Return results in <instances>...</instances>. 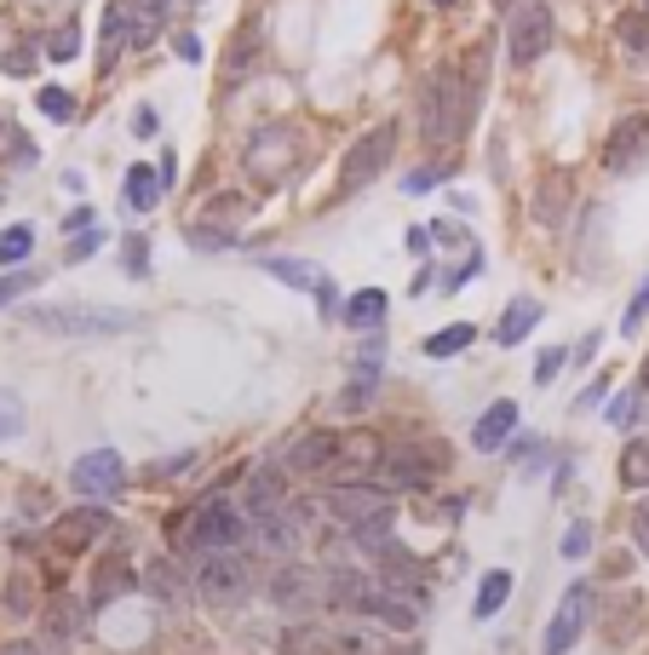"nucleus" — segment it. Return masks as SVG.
I'll list each match as a JSON object with an SVG mask.
<instances>
[{"instance_id": "obj_18", "label": "nucleus", "mask_w": 649, "mask_h": 655, "mask_svg": "<svg viewBox=\"0 0 649 655\" xmlns=\"http://www.w3.org/2000/svg\"><path fill=\"white\" fill-rule=\"evenodd\" d=\"M333 455H339V431H299V437L288 443L282 466H288L293 477H322V472L333 466Z\"/></svg>"}, {"instance_id": "obj_55", "label": "nucleus", "mask_w": 649, "mask_h": 655, "mask_svg": "<svg viewBox=\"0 0 649 655\" xmlns=\"http://www.w3.org/2000/svg\"><path fill=\"white\" fill-rule=\"evenodd\" d=\"M132 132H139V138L156 132V110H150V103H139V110H132Z\"/></svg>"}, {"instance_id": "obj_6", "label": "nucleus", "mask_w": 649, "mask_h": 655, "mask_svg": "<svg viewBox=\"0 0 649 655\" xmlns=\"http://www.w3.org/2000/svg\"><path fill=\"white\" fill-rule=\"evenodd\" d=\"M264 598L277 604V609H288V615H299V621H311V615L328 604V569L288 558V564L270 569V580H264Z\"/></svg>"}, {"instance_id": "obj_20", "label": "nucleus", "mask_w": 649, "mask_h": 655, "mask_svg": "<svg viewBox=\"0 0 649 655\" xmlns=\"http://www.w3.org/2000/svg\"><path fill=\"white\" fill-rule=\"evenodd\" d=\"M167 12H173V0H127V47L132 52L156 47V34L167 29Z\"/></svg>"}, {"instance_id": "obj_28", "label": "nucleus", "mask_w": 649, "mask_h": 655, "mask_svg": "<svg viewBox=\"0 0 649 655\" xmlns=\"http://www.w3.org/2000/svg\"><path fill=\"white\" fill-rule=\"evenodd\" d=\"M144 586H150V598H161V604H184V598H190L184 569H179L173 558H156V564L144 569Z\"/></svg>"}, {"instance_id": "obj_59", "label": "nucleus", "mask_w": 649, "mask_h": 655, "mask_svg": "<svg viewBox=\"0 0 649 655\" xmlns=\"http://www.w3.org/2000/svg\"><path fill=\"white\" fill-rule=\"evenodd\" d=\"M0 655H41V644H29V638H18V644H7Z\"/></svg>"}, {"instance_id": "obj_14", "label": "nucleus", "mask_w": 649, "mask_h": 655, "mask_svg": "<svg viewBox=\"0 0 649 655\" xmlns=\"http://www.w3.org/2000/svg\"><path fill=\"white\" fill-rule=\"evenodd\" d=\"M643 161H649V116L627 110L621 121L609 127V138H603V172L627 179V172H638Z\"/></svg>"}, {"instance_id": "obj_11", "label": "nucleus", "mask_w": 649, "mask_h": 655, "mask_svg": "<svg viewBox=\"0 0 649 655\" xmlns=\"http://www.w3.org/2000/svg\"><path fill=\"white\" fill-rule=\"evenodd\" d=\"M391 156H397V121H380L373 132H362L357 145L346 150V167H339V190H362V185H373L380 172L391 167Z\"/></svg>"}, {"instance_id": "obj_16", "label": "nucleus", "mask_w": 649, "mask_h": 655, "mask_svg": "<svg viewBox=\"0 0 649 655\" xmlns=\"http://www.w3.org/2000/svg\"><path fill=\"white\" fill-rule=\"evenodd\" d=\"M288 466L282 460H259L253 472H248V483H242V512L253 517V524H259V517H277V512H288L293 500H288Z\"/></svg>"}, {"instance_id": "obj_39", "label": "nucleus", "mask_w": 649, "mask_h": 655, "mask_svg": "<svg viewBox=\"0 0 649 655\" xmlns=\"http://www.w3.org/2000/svg\"><path fill=\"white\" fill-rule=\"evenodd\" d=\"M41 276L47 270H7V276H0V310H7L12 299H23L29 288H41Z\"/></svg>"}, {"instance_id": "obj_38", "label": "nucleus", "mask_w": 649, "mask_h": 655, "mask_svg": "<svg viewBox=\"0 0 649 655\" xmlns=\"http://www.w3.org/2000/svg\"><path fill=\"white\" fill-rule=\"evenodd\" d=\"M7 609H12V615H29V609H36V575H29V569H12V580H7Z\"/></svg>"}, {"instance_id": "obj_15", "label": "nucleus", "mask_w": 649, "mask_h": 655, "mask_svg": "<svg viewBox=\"0 0 649 655\" xmlns=\"http://www.w3.org/2000/svg\"><path fill=\"white\" fill-rule=\"evenodd\" d=\"M587 621H592V586L575 580L569 593H563V604L552 609V621H546L540 649H546V655H569V649L580 644V633H587Z\"/></svg>"}, {"instance_id": "obj_57", "label": "nucleus", "mask_w": 649, "mask_h": 655, "mask_svg": "<svg viewBox=\"0 0 649 655\" xmlns=\"http://www.w3.org/2000/svg\"><path fill=\"white\" fill-rule=\"evenodd\" d=\"M408 254L426 259V254H431V230H408Z\"/></svg>"}, {"instance_id": "obj_48", "label": "nucleus", "mask_w": 649, "mask_h": 655, "mask_svg": "<svg viewBox=\"0 0 649 655\" xmlns=\"http://www.w3.org/2000/svg\"><path fill=\"white\" fill-rule=\"evenodd\" d=\"M477 270H483V248H471V259H466V265L442 270V288H449V294H460V288L471 282V276H477Z\"/></svg>"}, {"instance_id": "obj_30", "label": "nucleus", "mask_w": 649, "mask_h": 655, "mask_svg": "<svg viewBox=\"0 0 649 655\" xmlns=\"http://www.w3.org/2000/svg\"><path fill=\"white\" fill-rule=\"evenodd\" d=\"M511 586H518V580H511V569H489L483 580H477V604H471V615H477V621L500 615L506 598H511Z\"/></svg>"}, {"instance_id": "obj_9", "label": "nucleus", "mask_w": 649, "mask_h": 655, "mask_svg": "<svg viewBox=\"0 0 649 655\" xmlns=\"http://www.w3.org/2000/svg\"><path fill=\"white\" fill-rule=\"evenodd\" d=\"M552 41H558L552 7H546V0H523V7L511 12V23H506V58L518 69H529L540 52H552Z\"/></svg>"}, {"instance_id": "obj_47", "label": "nucleus", "mask_w": 649, "mask_h": 655, "mask_svg": "<svg viewBox=\"0 0 649 655\" xmlns=\"http://www.w3.org/2000/svg\"><path fill=\"white\" fill-rule=\"evenodd\" d=\"M47 52H52L58 63H70V58L81 52V23H63V29L52 34V47H47Z\"/></svg>"}, {"instance_id": "obj_19", "label": "nucleus", "mask_w": 649, "mask_h": 655, "mask_svg": "<svg viewBox=\"0 0 649 655\" xmlns=\"http://www.w3.org/2000/svg\"><path fill=\"white\" fill-rule=\"evenodd\" d=\"M511 437H518V403H511V397H500V403H489L483 414H477V426H471V448H477V455H500Z\"/></svg>"}, {"instance_id": "obj_32", "label": "nucleus", "mask_w": 649, "mask_h": 655, "mask_svg": "<svg viewBox=\"0 0 649 655\" xmlns=\"http://www.w3.org/2000/svg\"><path fill=\"white\" fill-rule=\"evenodd\" d=\"M615 34H621L627 58H643V63H649V7L621 12V18H615Z\"/></svg>"}, {"instance_id": "obj_34", "label": "nucleus", "mask_w": 649, "mask_h": 655, "mask_svg": "<svg viewBox=\"0 0 649 655\" xmlns=\"http://www.w3.org/2000/svg\"><path fill=\"white\" fill-rule=\"evenodd\" d=\"M29 254H36V230H29V225H7V230H0V265H23Z\"/></svg>"}, {"instance_id": "obj_56", "label": "nucleus", "mask_w": 649, "mask_h": 655, "mask_svg": "<svg viewBox=\"0 0 649 655\" xmlns=\"http://www.w3.org/2000/svg\"><path fill=\"white\" fill-rule=\"evenodd\" d=\"M156 172H161V190H173V185H179V179H173V172H179V156H173V150H167V156L156 161Z\"/></svg>"}, {"instance_id": "obj_26", "label": "nucleus", "mask_w": 649, "mask_h": 655, "mask_svg": "<svg viewBox=\"0 0 649 655\" xmlns=\"http://www.w3.org/2000/svg\"><path fill=\"white\" fill-rule=\"evenodd\" d=\"M121 47H127V0H110L104 23H98V69H116Z\"/></svg>"}, {"instance_id": "obj_44", "label": "nucleus", "mask_w": 649, "mask_h": 655, "mask_svg": "<svg viewBox=\"0 0 649 655\" xmlns=\"http://www.w3.org/2000/svg\"><path fill=\"white\" fill-rule=\"evenodd\" d=\"M121 265H127V276H150V241L144 236H127L121 241Z\"/></svg>"}, {"instance_id": "obj_31", "label": "nucleus", "mask_w": 649, "mask_h": 655, "mask_svg": "<svg viewBox=\"0 0 649 655\" xmlns=\"http://www.w3.org/2000/svg\"><path fill=\"white\" fill-rule=\"evenodd\" d=\"M621 483H627L632 495H649V431L621 448Z\"/></svg>"}, {"instance_id": "obj_50", "label": "nucleus", "mask_w": 649, "mask_h": 655, "mask_svg": "<svg viewBox=\"0 0 649 655\" xmlns=\"http://www.w3.org/2000/svg\"><path fill=\"white\" fill-rule=\"evenodd\" d=\"M437 179H442L437 167H415V172L402 179V190H408V196H426V190H437Z\"/></svg>"}, {"instance_id": "obj_41", "label": "nucleus", "mask_w": 649, "mask_h": 655, "mask_svg": "<svg viewBox=\"0 0 649 655\" xmlns=\"http://www.w3.org/2000/svg\"><path fill=\"white\" fill-rule=\"evenodd\" d=\"M36 103H41V116H52V121H70V116H76V98L63 92V87H41Z\"/></svg>"}, {"instance_id": "obj_42", "label": "nucleus", "mask_w": 649, "mask_h": 655, "mask_svg": "<svg viewBox=\"0 0 649 655\" xmlns=\"http://www.w3.org/2000/svg\"><path fill=\"white\" fill-rule=\"evenodd\" d=\"M643 322H649V276H643V288L632 294V305H627V317H621V334H627V339H638V334H643Z\"/></svg>"}, {"instance_id": "obj_10", "label": "nucleus", "mask_w": 649, "mask_h": 655, "mask_svg": "<svg viewBox=\"0 0 649 655\" xmlns=\"http://www.w3.org/2000/svg\"><path fill=\"white\" fill-rule=\"evenodd\" d=\"M259 270H264V276H277L282 288L311 294L322 317H328V322H339V310H346V299H339L333 276H328L322 265H311V259H293V254H270V259H259Z\"/></svg>"}, {"instance_id": "obj_58", "label": "nucleus", "mask_w": 649, "mask_h": 655, "mask_svg": "<svg viewBox=\"0 0 649 655\" xmlns=\"http://www.w3.org/2000/svg\"><path fill=\"white\" fill-rule=\"evenodd\" d=\"M569 357H575V363H587V357H598V334H587V339H580V345H575V351H569Z\"/></svg>"}, {"instance_id": "obj_52", "label": "nucleus", "mask_w": 649, "mask_h": 655, "mask_svg": "<svg viewBox=\"0 0 649 655\" xmlns=\"http://www.w3.org/2000/svg\"><path fill=\"white\" fill-rule=\"evenodd\" d=\"M603 397H609V374H598V379H592V386H587V391H580V397H575V408H580V414H587V408H598Z\"/></svg>"}, {"instance_id": "obj_36", "label": "nucleus", "mask_w": 649, "mask_h": 655, "mask_svg": "<svg viewBox=\"0 0 649 655\" xmlns=\"http://www.w3.org/2000/svg\"><path fill=\"white\" fill-rule=\"evenodd\" d=\"M81 615H87V598H81V604H76V598H58V604L47 609V621H52V638H76Z\"/></svg>"}, {"instance_id": "obj_63", "label": "nucleus", "mask_w": 649, "mask_h": 655, "mask_svg": "<svg viewBox=\"0 0 649 655\" xmlns=\"http://www.w3.org/2000/svg\"><path fill=\"white\" fill-rule=\"evenodd\" d=\"M190 7H201V0H190Z\"/></svg>"}, {"instance_id": "obj_53", "label": "nucleus", "mask_w": 649, "mask_h": 655, "mask_svg": "<svg viewBox=\"0 0 649 655\" xmlns=\"http://www.w3.org/2000/svg\"><path fill=\"white\" fill-rule=\"evenodd\" d=\"M173 52H179L184 63H201V34H190V29H179V34H173Z\"/></svg>"}, {"instance_id": "obj_61", "label": "nucleus", "mask_w": 649, "mask_h": 655, "mask_svg": "<svg viewBox=\"0 0 649 655\" xmlns=\"http://www.w3.org/2000/svg\"><path fill=\"white\" fill-rule=\"evenodd\" d=\"M500 7H511V12H518V7H523V0H500Z\"/></svg>"}, {"instance_id": "obj_3", "label": "nucleus", "mask_w": 649, "mask_h": 655, "mask_svg": "<svg viewBox=\"0 0 649 655\" xmlns=\"http://www.w3.org/2000/svg\"><path fill=\"white\" fill-rule=\"evenodd\" d=\"M23 322L29 328H41V334H132L139 328V310H127V305H29L23 310Z\"/></svg>"}, {"instance_id": "obj_13", "label": "nucleus", "mask_w": 649, "mask_h": 655, "mask_svg": "<svg viewBox=\"0 0 649 655\" xmlns=\"http://www.w3.org/2000/svg\"><path fill=\"white\" fill-rule=\"evenodd\" d=\"M116 535V517L98 506V500H81V506H70L58 517V524L47 529V540L58 546V552H92L98 540H110Z\"/></svg>"}, {"instance_id": "obj_1", "label": "nucleus", "mask_w": 649, "mask_h": 655, "mask_svg": "<svg viewBox=\"0 0 649 655\" xmlns=\"http://www.w3.org/2000/svg\"><path fill=\"white\" fill-rule=\"evenodd\" d=\"M173 552L179 558H208V552H242L253 540V517L242 512V500L224 495H201L190 512H173Z\"/></svg>"}, {"instance_id": "obj_62", "label": "nucleus", "mask_w": 649, "mask_h": 655, "mask_svg": "<svg viewBox=\"0 0 649 655\" xmlns=\"http://www.w3.org/2000/svg\"><path fill=\"white\" fill-rule=\"evenodd\" d=\"M437 7H455V0H437Z\"/></svg>"}, {"instance_id": "obj_43", "label": "nucleus", "mask_w": 649, "mask_h": 655, "mask_svg": "<svg viewBox=\"0 0 649 655\" xmlns=\"http://www.w3.org/2000/svg\"><path fill=\"white\" fill-rule=\"evenodd\" d=\"M98 248H104V225H98V230H81V236H70V248H63V265H81V259H92Z\"/></svg>"}, {"instance_id": "obj_46", "label": "nucleus", "mask_w": 649, "mask_h": 655, "mask_svg": "<svg viewBox=\"0 0 649 655\" xmlns=\"http://www.w3.org/2000/svg\"><path fill=\"white\" fill-rule=\"evenodd\" d=\"M563 363H569L563 345H552V351H540V357H535V386H552V379L563 374Z\"/></svg>"}, {"instance_id": "obj_24", "label": "nucleus", "mask_w": 649, "mask_h": 655, "mask_svg": "<svg viewBox=\"0 0 649 655\" xmlns=\"http://www.w3.org/2000/svg\"><path fill=\"white\" fill-rule=\"evenodd\" d=\"M386 288H362V294H351L346 299V310H339V322L346 328H357V334H380V322H386Z\"/></svg>"}, {"instance_id": "obj_4", "label": "nucleus", "mask_w": 649, "mask_h": 655, "mask_svg": "<svg viewBox=\"0 0 649 655\" xmlns=\"http://www.w3.org/2000/svg\"><path fill=\"white\" fill-rule=\"evenodd\" d=\"M442 466H449V448H442V443H397V448H386V460H380V472H373V483L391 489V495L431 489Z\"/></svg>"}, {"instance_id": "obj_45", "label": "nucleus", "mask_w": 649, "mask_h": 655, "mask_svg": "<svg viewBox=\"0 0 649 655\" xmlns=\"http://www.w3.org/2000/svg\"><path fill=\"white\" fill-rule=\"evenodd\" d=\"M587 552H592V524H587V517H575V524H569V535H563V558H587Z\"/></svg>"}, {"instance_id": "obj_17", "label": "nucleus", "mask_w": 649, "mask_h": 655, "mask_svg": "<svg viewBox=\"0 0 649 655\" xmlns=\"http://www.w3.org/2000/svg\"><path fill=\"white\" fill-rule=\"evenodd\" d=\"M139 569L127 564V552H104V558L92 564V586H87V615H98V609H110L116 598H127V593H139Z\"/></svg>"}, {"instance_id": "obj_22", "label": "nucleus", "mask_w": 649, "mask_h": 655, "mask_svg": "<svg viewBox=\"0 0 649 655\" xmlns=\"http://www.w3.org/2000/svg\"><path fill=\"white\" fill-rule=\"evenodd\" d=\"M638 627H643V598H638V593H615L609 609H603V638H609L615 649H627V644L638 638Z\"/></svg>"}, {"instance_id": "obj_40", "label": "nucleus", "mask_w": 649, "mask_h": 655, "mask_svg": "<svg viewBox=\"0 0 649 655\" xmlns=\"http://www.w3.org/2000/svg\"><path fill=\"white\" fill-rule=\"evenodd\" d=\"M638 403H643V391H638V386H632V391H621V397H609V426L632 431V426H638Z\"/></svg>"}, {"instance_id": "obj_33", "label": "nucleus", "mask_w": 649, "mask_h": 655, "mask_svg": "<svg viewBox=\"0 0 649 655\" xmlns=\"http://www.w3.org/2000/svg\"><path fill=\"white\" fill-rule=\"evenodd\" d=\"M471 339H477V328H471V322H449V328L426 334V345H420V351H426V357H460Z\"/></svg>"}, {"instance_id": "obj_8", "label": "nucleus", "mask_w": 649, "mask_h": 655, "mask_svg": "<svg viewBox=\"0 0 649 655\" xmlns=\"http://www.w3.org/2000/svg\"><path fill=\"white\" fill-rule=\"evenodd\" d=\"M242 167H248V179H259V185H282L288 172L299 167V132L293 127H259V132H248Z\"/></svg>"}, {"instance_id": "obj_60", "label": "nucleus", "mask_w": 649, "mask_h": 655, "mask_svg": "<svg viewBox=\"0 0 649 655\" xmlns=\"http://www.w3.org/2000/svg\"><path fill=\"white\" fill-rule=\"evenodd\" d=\"M638 391H649V357H643V368H638Z\"/></svg>"}, {"instance_id": "obj_51", "label": "nucleus", "mask_w": 649, "mask_h": 655, "mask_svg": "<svg viewBox=\"0 0 649 655\" xmlns=\"http://www.w3.org/2000/svg\"><path fill=\"white\" fill-rule=\"evenodd\" d=\"M0 69H7V76H29V69H36V47H12L0 58Z\"/></svg>"}, {"instance_id": "obj_29", "label": "nucleus", "mask_w": 649, "mask_h": 655, "mask_svg": "<svg viewBox=\"0 0 649 655\" xmlns=\"http://www.w3.org/2000/svg\"><path fill=\"white\" fill-rule=\"evenodd\" d=\"M259 58H264V41H259V23H248V29H242V41H236V52L224 58V87H236V81H248Z\"/></svg>"}, {"instance_id": "obj_21", "label": "nucleus", "mask_w": 649, "mask_h": 655, "mask_svg": "<svg viewBox=\"0 0 649 655\" xmlns=\"http://www.w3.org/2000/svg\"><path fill=\"white\" fill-rule=\"evenodd\" d=\"M282 655H339V627L328 621H293V627L277 638Z\"/></svg>"}, {"instance_id": "obj_12", "label": "nucleus", "mask_w": 649, "mask_h": 655, "mask_svg": "<svg viewBox=\"0 0 649 655\" xmlns=\"http://www.w3.org/2000/svg\"><path fill=\"white\" fill-rule=\"evenodd\" d=\"M70 489L81 495V500H116L121 489H127V460L116 455V448H92V455H81L76 466H70Z\"/></svg>"}, {"instance_id": "obj_7", "label": "nucleus", "mask_w": 649, "mask_h": 655, "mask_svg": "<svg viewBox=\"0 0 649 655\" xmlns=\"http://www.w3.org/2000/svg\"><path fill=\"white\" fill-rule=\"evenodd\" d=\"M322 512L339 529H368V524H391L397 500L380 483H339V489H322Z\"/></svg>"}, {"instance_id": "obj_25", "label": "nucleus", "mask_w": 649, "mask_h": 655, "mask_svg": "<svg viewBox=\"0 0 649 655\" xmlns=\"http://www.w3.org/2000/svg\"><path fill=\"white\" fill-rule=\"evenodd\" d=\"M563 214H569V179H563V172H546L540 190H535V225L558 230Z\"/></svg>"}, {"instance_id": "obj_37", "label": "nucleus", "mask_w": 649, "mask_h": 655, "mask_svg": "<svg viewBox=\"0 0 649 655\" xmlns=\"http://www.w3.org/2000/svg\"><path fill=\"white\" fill-rule=\"evenodd\" d=\"M184 241H190L196 254H219V248H230L236 236H230V230H213L208 219H196V225H184Z\"/></svg>"}, {"instance_id": "obj_54", "label": "nucleus", "mask_w": 649, "mask_h": 655, "mask_svg": "<svg viewBox=\"0 0 649 655\" xmlns=\"http://www.w3.org/2000/svg\"><path fill=\"white\" fill-rule=\"evenodd\" d=\"M81 230H98V214H92V207H76V214L63 219V236H81Z\"/></svg>"}, {"instance_id": "obj_27", "label": "nucleus", "mask_w": 649, "mask_h": 655, "mask_svg": "<svg viewBox=\"0 0 649 655\" xmlns=\"http://www.w3.org/2000/svg\"><path fill=\"white\" fill-rule=\"evenodd\" d=\"M161 172L156 167H127V185H121V201L132 207V214H150V207L161 201Z\"/></svg>"}, {"instance_id": "obj_2", "label": "nucleus", "mask_w": 649, "mask_h": 655, "mask_svg": "<svg viewBox=\"0 0 649 655\" xmlns=\"http://www.w3.org/2000/svg\"><path fill=\"white\" fill-rule=\"evenodd\" d=\"M471 98H477L471 81H460L455 69H437V76L420 87V138L426 145H442V138L471 127Z\"/></svg>"}, {"instance_id": "obj_23", "label": "nucleus", "mask_w": 649, "mask_h": 655, "mask_svg": "<svg viewBox=\"0 0 649 655\" xmlns=\"http://www.w3.org/2000/svg\"><path fill=\"white\" fill-rule=\"evenodd\" d=\"M540 317H546V305H540L535 294H518V299L506 305V317L495 322V339H500L506 351H511V345H523V339L540 328Z\"/></svg>"}, {"instance_id": "obj_35", "label": "nucleus", "mask_w": 649, "mask_h": 655, "mask_svg": "<svg viewBox=\"0 0 649 655\" xmlns=\"http://www.w3.org/2000/svg\"><path fill=\"white\" fill-rule=\"evenodd\" d=\"M23 397L12 391V386H0V443H12V437H23Z\"/></svg>"}, {"instance_id": "obj_5", "label": "nucleus", "mask_w": 649, "mask_h": 655, "mask_svg": "<svg viewBox=\"0 0 649 655\" xmlns=\"http://www.w3.org/2000/svg\"><path fill=\"white\" fill-rule=\"evenodd\" d=\"M190 586L201 593V604L236 609V604H248V593H253V569H248L242 552H208V558H196Z\"/></svg>"}, {"instance_id": "obj_49", "label": "nucleus", "mask_w": 649, "mask_h": 655, "mask_svg": "<svg viewBox=\"0 0 649 655\" xmlns=\"http://www.w3.org/2000/svg\"><path fill=\"white\" fill-rule=\"evenodd\" d=\"M632 552H638V558H649V495L632 512Z\"/></svg>"}]
</instances>
